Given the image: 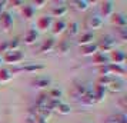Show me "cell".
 Listing matches in <instances>:
<instances>
[{
    "instance_id": "cell-8",
    "label": "cell",
    "mask_w": 127,
    "mask_h": 123,
    "mask_svg": "<svg viewBox=\"0 0 127 123\" xmlns=\"http://www.w3.org/2000/svg\"><path fill=\"white\" fill-rule=\"evenodd\" d=\"M111 22H113V24H116L117 27H126L127 26V19L123 13H116V14H113Z\"/></svg>"
},
{
    "instance_id": "cell-17",
    "label": "cell",
    "mask_w": 127,
    "mask_h": 123,
    "mask_svg": "<svg viewBox=\"0 0 127 123\" xmlns=\"http://www.w3.org/2000/svg\"><path fill=\"white\" fill-rule=\"evenodd\" d=\"M98 47H97V43H90V44H86V46H81V54H84V56H90V54H94V53H97Z\"/></svg>"
},
{
    "instance_id": "cell-6",
    "label": "cell",
    "mask_w": 127,
    "mask_h": 123,
    "mask_svg": "<svg viewBox=\"0 0 127 123\" xmlns=\"http://www.w3.org/2000/svg\"><path fill=\"white\" fill-rule=\"evenodd\" d=\"M37 29H40V30H47V29H50L52 27V24H53V19L50 17V16H41L39 20H37Z\"/></svg>"
},
{
    "instance_id": "cell-5",
    "label": "cell",
    "mask_w": 127,
    "mask_h": 123,
    "mask_svg": "<svg viewBox=\"0 0 127 123\" xmlns=\"http://www.w3.org/2000/svg\"><path fill=\"white\" fill-rule=\"evenodd\" d=\"M114 3L111 0H106V1H101V6H100V12L104 17H109L113 14V10H114Z\"/></svg>"
},
{
    "instance_id": "cell-10",
    "label": "cell",
    "mask_w": 127,
    "mask_h": 123,
    "mask_svg": "<svg viewBox=\"0 0 127 123\" xmlns=\"http://www.w3.org/2000/svg\"><path fill=\"white\" fill-rule=\"evenodd\" d=\"M52 80L49 77H36L34 80H32V84L34 87H39V89H44V87H49L50 86Z\"/></svg>"
},
{
    "instance_id": "cell-7",
    "label": "cell",
    "mask_w": 127,
    "mask_h": 123,
    "mask_svg": "<svg viewBox=\"0 0 127 123\" xmlns=\"http://www.w3.org/2000/svg\"><path fill=\"white\" fill-rule=\"evenodd\" d=\"M0 24H1V27H3L4 30H9L13 26V16L10 14V13L4 12L1 16H0Z\"/></svg>"
},
{
    "instance_id": "cell-34",
    "label": "cell",
    "mask_w": 127,
    "mask_h": 123,
    "mask_svg": "<svg viewBox=\"0 0 127 123\" xmlns=\"http://www.w3.org/2000/svg\"><path fill=\"white\" fill-rule=\"evenodd\" d=\"M117 33L120 36V40H126L127 39V29L126 27H117Z\"/></svg>"
},
{
    "instance_id": "cell-37",
    "label": "cell",
    "mask_w": 127,
    "mask_h": 123,
    "mask_svg": "<svg viewBox=\"0 0 127 123\" xmlns=\"http://www.w3.org/2000/svg\"><path fill=\"white\" fill-rule=\"evenodd\" d=\"M0 52H9V46H7V41H4V43H1L0 44Z\"/></svg>"
},
{
    "instance_id": "cell-27",
    "label": "cell",
    "mask_w": 127,
    "mask_h": 123,
    "mask_svg": "<svg viewBox=\"0 0 127 123\" xmlns=\"http://www.w3.org/2000/svg\"><path fill=\"white\" fill-rule=\"evenodd\" d=\"M79 30H80V24L77 23V22H71L69 26V30H67V33H69L70 37H74L77 33H79Z\"/></svg>"
},
{
    "instance_id": "cell-25",
    "label": "cell",
    "mask_w": 127,
    "mask_h": 123,
    "mask_svg": "<svg viewBox=\"0 0 127 123\" xmlns=\"http://www.w3.org/2000/svg\"><path fill=\"white\" fill-rule=\"evenodd\" d=\"M93 40H94V36H93V33H84V35L80 37L79 44H80V46H86V44L93 43Z\"/></svg>"
},
{
    "instance_id": "cell-23",
    "label": "cell",
    "mask_w": 127,
    "mask_h": 123,
    "mask_svg": "<svg viewBox=\"0 0 127 123\" xmlns=\"http://www.w3.org/2000/svg\"><path fill=\"white\" fill-rule=\"evenodd\" d=\"M49 100H50V97H49L46 93H41L40 96L37 97V100H36V107H40V109L46 107V109H49V107H47V105H49Z\"/></svg>"
},
{
    "instance_id": "cell-14",
    "label": "cell",
    "mask_w": 127,
    "mask_h": 123,
    "mask_svg": "<svg viewBox=\"0 0 127 123\" xmlns=\"http://www.w3.org/2000/svg\"><path fill=\"white\" fill-rule=\"evenodd\" d=\"M110 60H113V65H121L126 60V54L121 52V50H114V52H111Z\"/></svg>"
},
{
    "instance_id": "cell-3",
    "label": "cell",
    "mask_w": 127,
    "mask_h": 123,
    "mask_svg": "<svg viewBox=\"0 0 127 123\" xmlns=\"http://www.w3.org/2000/svg\"><path fill=\"white\" fill-rule=\"evenodd\" d=\"M23 59H24L23 53L20 52V50H14V52H7L1 60L9 63V65H16V63H20Z\"/></svg>"
},
{
    "instance_id": "cell-28",
    "label": "cell",
    "mask_w": 127,
    "mask_h": 123,
    "mask_svg": "<svg viewBox=\"0 0 127 123\" xmlns=\"http://www.w3.org/2000/svg\"><path fill=\"white\" fill-rule=\"evenodd\" d=\"M73 4L76 6V9H77V10H81V12L87 10V9H89V6H90V3H89L87 0H76V1H73Z\"/></svg>"
},
{
    "instance_id": "cell-32",
    "label": "cell",
    "mask_w": 127,
    "mask_h": 123,
    "mask_svg": "<svg viewBox=\"0 0 127 123\" xmlns=\"http://www.w3.org/2000/svg\"><path fill=\"white\" fill-rule=\"evenodd\" d=\"M56 110L60 113V115H69L70 112H71V107H70L67 103H60V105L57 106V109Z\"/></svg>"
},
{
    "instance_id": "cell-39",
    "label": "cell",
    "mask_w": 127,
    "mask_h": 123,
    "mask_svg": "<svg viewBox=\"0 0 127 123\" xmlns=\"http://www.w3.org/2000/svg\"><path fill=\"white\" fill-rule=\"evenodd\" d=\"M12 4H14V6H24V1H22V0H14V1H12Z\"/></svg>"
},
{
    "instance_id": "cell-18",
    "label": "cell",
    "mask_w": 127,
    "mask_h": 123,
    "mask_svg": "<svg viewBox=\"0 0 127 123\" xmlns=\"http://www.w3.org/2000/svg\"><path fill=\"white\" fill-rule=\"evenodd\" d=\"M109 67V75H119V76H123L126 73V69L121 65H113V63H109L107 65Z\"/></svg>"
},
{
    "instance_id": "cell-30",
    "label": "cell",
    "mask_w": 127,
    "mask_h": 123,
    "mask_svg": "<svg viewBox=\"0 0 127 123\" xmlns=\"http://www.w3.org/2000/svg\"><path fill=\"white\" fill-rule=\"evenodd\" d=\"M22 13H23V17L29 20V19H32L34 16V9L30 6V4H27V6H23V12Z\"/></svg>"
},
{
    "instance_id": "cell-11",
    "label": "cell",
    "mask_w": 127,
    "mask_h": 123,
    "mask_svg": "<svg viewBox=\"0 0 127 123\" xmlns=\"http://www.w3.org/2000/svg\"><path fill=\"white\" fill-rule=\"evenodd\" d=\"M106 123H127V116L124 113H116L107 117Z\"/></svg>"
},
{
    "instance_id": "cell-41",
    "label": "cell",
    "mask_w": 127,
    "mask_h": 123,
    "mask_svg": "<svg viewBox=\"0 0 127 123\" xmlns=\"http://www.w3.org/2000/svg\"><path fill=\"white\" fill-rule=\"evenodd\" d=\"M1 62H3V60H1V57H0V66H1Z\"/></svg>"
},
{
    "instance_id": "cell-9",
    "label": "cell",
    "mask_w": 127,
    "mask_h": 123,
    "mask_svg": "<svg viewBox=\"0 0 127 123\" xmlns=\"http://www.w3.org/2000/svg\"><path fill=\"white\" fill-rule=\"evenodd\" d=\"M109 62H110V57L109 56H106L104 53L97 52V53L93 54V63H96V65L104 66V65H109Z\"/></svg>"
},
{
    "instance_id": "cell-13",
    "label": "cell",
    "mask_w": 127,
    "mask_h": 123,
    "mask_svg": "<svg viewBox=\"0 0 127 123\" xmlns=\"http://www.w3.org/2000/svg\"><path fill=\"white\" fill-rule=\"evenodd\" d=\"M79 102H80L81 105H84V106H92V105H94V103H96V99H94V93H93L92 89H90V90H89V92H87V93L84 94V96H83V97H81Z\"/></svg>"
},
{
    "instance_id": "cell-12",
    "label": "cell",
    "mask_w": 127,
    "mask_h": 123,
    "mask_svg": "<svg viewBox=\"0 0 127 123\" xmlns=\"http://www.w3.org/2000/svg\"><path fill=\"white\" fill-rule=\"evenodd\" d=\"M107 87H109L110 92L119 93V92H123V90H124V83L121 82V80H119V79H113V82L110 83Z\"/></svg>"
},
{
    "instance_id": "cell-2",
    "label": "cell",
    "mask_w": 127,
    "mask_h": 123,
    "mask_svg": "<svg viewBox=\"0 0 127 123\" xmlns=\"http://www.w3.org/2000/svg\"><path fill=\"white\" fill-rule=\"evenodd\" d=\"M90 90V87L87 86L86 83H83V82H79V80H76L74 83H73V92H71V94L74 96V99L77 100H80L84 94L87 93Z\"/></svg>"
},
{
    "instance_id": "cell-22",
    "label": "cell",
    "mask_w": 127,
    "mask_h": 123,
    "mask_svg": "<svg viewBox=\"0 0 127 123\" xmlns=\"http://www.w3.org/2000/svg\"><path fill=\"white\" fill-rule=\"evenodd\" d=\"M93 93H94L96 103H97V102H101V100L104 99V96H106V87H103V86L97 84V86L94 87V90H93Z\"/></svg>"
},
{
    "instance_id": "cell-1",
    "label": "cell",
    "mask_w": 127,
    "mask_h": 123,
    "mask_svg": "<svg viewBox=\"0 0 127 123\" xmlns=\"http://www.w3.org/2000/svg\"><path fill=\"white\" fill-rule=\"evenodd\" d=\"M116 44H117V40H116L114 37H111V36H104L103 39L97 43V47L101 52H111V50H114Z\"/></svg>"
},
{
    "instance_id": "cell-36",
    "label": "cell",
    "mask_w": 127,
    "mask_h": 123,
    "mask_svg": "<svg viewBox=\"0 0 127 123\" xmlns=\"http://www.w3.org/2000/svg\"><path fill=\"white\" fill-rule=\"evenodd\" d=\"M44 4H47L46 0H40V1H33V6H32V7H33V9L36 10V9H41V7L44 6Z\"/></svg>"
},
{
    "instance_id": "cell-21",
    "label": "cell",
    "mask_w": 127,
    "mask_h": 123,
    "mask_svg": "<svg viewBox=\"0 0 127 123\" xmlns=\"http://www.w3.org/2000/svg\"><path fill=\"white\" fill-rule=\"evenodd\" d=\"M66 22L64 20H57V22H54V23L52 24V27H53V35H60V33H63L64 29H66Z\"/></svg>"
},
{
    "instance_id": "cell-35",
    "label": "cell",
    "mask_w": 127,
    "mask_h": 123,
    "mask_svg": "<svg viewBox=\"0 0 127 123\" xmlns=\"http://www.w3.org/2000/svg\"><path fill=\"white\" fill-rule=\"evenodd\" d=\"M29 123H46V120H41V119H39V117H36L34 115H32V113H30Z\"/></svg>"
},
{
    "instance_id": "cell-24",
    "label": "cell",
    "mask_w": 127,
    "mask_h": 123,
    "mask_svg": "<svg viewBox=\"0 0 127 123\" xmlns=\"http://www.w3.org/2000/svg\"><path fill=\"white\" fill-rule=\"evenodd\" d=\"M13 77V72L9 69H0V82L6 83Z\"/></svg>"
},
{
    "instance_id": "cell-38",
    "label": "cell",
    "mask_w": 127,
    "mask_h": 123,
    "mask_svg": "<svg viewBox=\"0 0 127 123\" xmlns=\"http://www.w3.org/2000/svg\"><path fill=\"white\" fill-rule=\"evenodd\" d=\"M6 4H7V1H4V0H3V1H0V16L4 13V7H6Z\"/></svg>"
},
{
    "instance_id": "cell-19",
    "label": "cell",
    "mask_w": 127,
    "mask_h": 123,
    "mask_svg": "<svg viewBox=\"0 0 127 123\" xmlns=\"http://www.w3.org/2000/svg\"><path fill=\"white\" fill-rule=\"evenodd\" d=\"M54 46H56V40L53 39V37H50V39H47V40H44V43L41 44L40 50L39 52L40 53H47V52H52L53 49H54Z\"/></svg>"
},
{
    "instance_id": "cell-4",
    "label": "cell",
    "mask_w": 127,
    "mask_h": 123,
    "mask_svg": "<svg viewBox=\"0 0 127 123\" xmlns=\"http://www.w3.org/2000/svg\"><path fill=\"white\" fill-rule=\"evenodd\" d=\"M103 26V19L98 17V16H89L86 19V27L87 29H93L97 30Z\"/></svg>"
},
{
    "instance_id": "cell-26",
    "label": "cell",
    "mask_w": 127,
    "mask_h": 123,
    "mask_svg": "<svg viewBox=\"0 0 127 123\" xmlns=\"http://www.w3.org/2000/svg\"><path fill=\"white\" fill-rule=\"evenodd\" d=\"M69 50H70V41L67 40V39H64V40H62L60 43H59V46H57V52L59 53L66 54Z\"/></svg>"
},
{
    "instance_id": "cell-20",
    "label": "cell",
    "mask_w": 127,
    "mask_h": 123,
    "mask_svg": "<svg viewBox=\"0 0 127 123\" xmlns=\"http://www.w3.org/2000/svg\"><path fill=\"white\" fill-rule=\"evenodd\" d=\"M37 37H39V33H37V30L36 29H30L26 36H24V43L26 44H33L36 40H37Z\"/></svg>"
},
{
    "instance_id": "cell-29",
    "label": "cell",
    "mask_w": 127,
    "mask_h": 123,
    "mask_svg": "<svg viewBox=\"0 0 127 123\" xmlns=\"http://www.w3.org/2000/svg\"><path fill=\"white\" fill-rule=\"evenodd\" d=\"M7 46H9V52H14V50H19V46H20V39L19 37H14L12 40L7 41Z\"/></svg>"
},
{
    "instance_id": "cell-33",
    "label": "cell",
    "mask_w": 127,
    "mask_h": 123,
    "mask_svg": "<svg viewBox=\"0 0 127 123\" xmlns=\"http://www.w3.org/2000/svg\"><path fill=\"white\" fill-rule=\"evenodd\" d=\"M50 99H54V100H60V97H62V90H59V89H52L50 92H49V94H47Z\"/></svg>"
},
{
    "instance_id": "cell-31",
    "label": "cell",
    "mask_w": 127,
    "mask_h": 123,
    "mask_svg": "<svg viewBox=\"0 0 127 123\" xmlns=\"http://www.w3.org/2000/svg\"><path fill=\"white\" fill-rule=\"evenodd\" d=\"M113 79H114L113 76H100L98 77V84L103 86V87H107L110 83L113 82Z\"/></svg>"
},
{
    "instance_id": "cell-40",
    "label": "cell",
    "mask_w": 127,
    "mask_h": 123,
    "mask_svg": "<svg viewBox=\"0 0 127 123\" xmlns=\"http://www.w3.org/2000/svg\"><path fill=\"white\" fill-rule=\"evenodd\" d=\"M120 105H121V107H123V109H126V107H127V105H126V97H121Z\"/></svg>"
},
{
    "instance_id": "cell-15",
    "label": "cell",
    "mask_w": 127,
    "mask_h": 123,
    "mask_svg": "<svg viewBox=\"0 0 127 123\" xmlns=\"http://www.w3.org/2000/svg\"><path fill=\"white\" fill-rule=\"evenodd\" d=\"M39 70H44V66L43 65H24L23 67H19L14 72H29V73H33V72H39Z\"/></svg>"
},
{
    "instance_id": "cell-16",
    "label": "cell",
    "mask_w": 127,
    "mask_h": 123,
    "mask_svg": "<svg viewBox=\"0 0 127 123\" xmlns=\"http://www.w3.org/2000/svg\"><path fill=\"white\" fill-rule=\"evenodd\" d=\"M69 12V7L66 6V3H60V6H54L52 9V14L56 17H62Z\"/></svg>"
}]
</instances>
